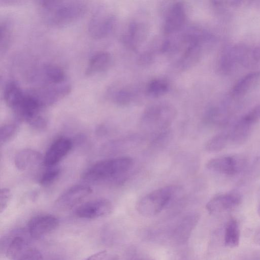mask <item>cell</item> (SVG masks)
<instances>
[{
    "instance_id": "obj_8",
    "label": "cell",
    "mask_w": 260,
    "mask_h": 260,
    "mask_svg": "<svg viewBox=\"0 0 260 260\" xmlns=\"http://www.w3.org/2000/svg\"><path fill=\"white\" fill-rule=\"evenodd\" d=\"M116 24L115 16L103 8H99L92 16L88 24V32L96 40L104 39L114 30Z\"/></svg>"
},
{
    "instance_id": "obj_9",
    "label": "cell",
    "mask_w": 260,
    "mask_h": 260,
    "mask_svg": "<svg viewBox=\"0 0 260 260\" xmlns=\"http://www.w3.org/2000/svg\"><path fill=\"white\" fill-rule=\"evenodd\" d=\"M247 165V160L239 155L221 156L209 160L206 168L212 171L226 175L241 172Z\"/></svg>"
},
{
    "instance_id": "obj_16",
    "label": "cell",
    "mask_w": 260,
    "mask_h": 260,
    "mask_svg": "<svg viewBox=\"0 0 260 260\" xmlns=\"http://www.w3.org/2000/svg\"><path fill=\"white\" fill-rule=\"evenodd\" d=\"M73 147L69 138L60 137L50 146L43 157V163L47 167L55 166L70 152Z\"/></svg>"
},
{
    "instance_id": "obj_14",
    "label": "cell",
    "mask_w": 260,
    "mask_h": 260,
    "mask_svg": "<svg viewBox=\"0 0 260 260\" xmlns=\"http://www.w3.org/2000/svg\"><path fill=\"white\" fill-rule=\"evenodd\" d=\"M92 192L91 188L88 185L84 184L74 185L58 197L55 205L60 209H71L79 204Z\"/></svg>"
},
{
    "instance_id": "obj_6",
    "label": "cell",
    "mask_w": 260,
    "mask_h": 260,
    "mask_svg": "<svg viewBox=\"0 0 260 260\" xmlns=\"http://www.w3.org/2000/svg\"><path fill=\"white\" fill-rule=\"evenodd\" d=\"M150 29L147 14L139 12L132 17L122 36L123 44L129 49L136 50L147 39Z\"/></svg>"
},
{
    "instance_id": "obj_2",
    "label": "cell",
    "mask_w": 260,
    "mask_h": 260,
    "mask_svg": "<svg viewBox=\"0 0 260 260\" xmlns=\"http://www.w3.org/2000/svg\"><path fill=\"white\" fill-rule=\"evenodd\" d=\"M133 165L134 160L129 156L106 159L96 162L87 169L82 177L90 182L116 183L132 168Z\"/></svg>"
},
{
    "instance_id": "obj_1",
    "label": "cell",
    "mask_w": 260,
    "mask_h": 260,
    "mask_svg": "<svg viewBox=\"0 0 260 260\" xmlns=\"http://www.w3.org/2000/svg\"><path fill=\"white\" fill-rule=\"evenodd\" d=\"M40 15L47 25L62 27L81 18L87 11V5L79 1H40L38 2Z\"/></svg>"
},
{
    "instance_id": "obj_24",
    "label": "cell",
    "mask_w": 260,
    "mask_h": 260,
    "mask_svg": "<svg viewBox=\"0 0 260 260\" xmlns=\"http://www.w3.org/2000/svg\"><path fill=\"white\" fill-rule=\"evenodd\" d=\"M169 89L168 82L161 78H155L150 81L147 84L145 93L152 98H158L165 95Z\"/></svg>"
},
{
    "instance_id": "obj_12",
    "label": "cell",
    "mask_w": 260,
    "mask_h": 260,
    "mask_svg": "<svg viewBox=\"0 0 260 260\" xmlns=\"http://www.w3.org/2000/svg\"><path fill=\"white\" fill-rule=\"evenodd\" d=\"M112 203L106 199H98L83 203L76 207L75 213L83 219H96L109 215L113 210Z\"/></svg>"
},
{
    "instance_id": "obj_32",
    "label": "cell",
    "mask_w": 260,
    "mask_h": 260,
    "mask_svg": "<svg viewBox=\"0 0 260 260\" xmlns=\"http://www.w3.org/2000/svg\"><path fill=\"white\" fill-rule=\"evenodd\" d=\"M253 239L254 243L260 245V228L255 232Z\"/></svg>"
},
{
    "instance_id": "obj_11",
    "label": "cell",
    "mask_w": 260,
    "mask_h": 260,
    "mask_svg": "<svg viewBox=\"0 0 260 260\" xmlns=\"http://www.w3.org/2000/svg\"><path fill=\"white\" fill-rule=\"evenodd\" d=\"M186 19V10L183 4L173 3L169 7L165 15L162 27L164 32L170 36L179 32L183 29Z\"/></svg>"
},
{
    "instance_id": "obj_31",
    "label": "cell",
    "mask_w": 260,
    "mask_h": 260,
    "mask_svg": "<svg viewBox=\"0 0 260 260\" xmlns=\"http://www.w3.org/2000/svg\"><path fill=\"white\" fill-rule=\"evenodd\" d=\"M85 260H115V258L107 251L103 250L92 254Z\"/></svg>"
},
{
    "instance_id": "obj_34",
    "label": "cell",
    "mask_w": 260,
    "mask_h": 260,
    "mask_svg": "<svg viewBox=\"0 0 260 260\" xmlns=\"http://www.w3.org/2000/svg\"><path fill=\"white\" fill-rule=\"evenodd\" d=\"M141 260H152V259H141Z\"/></svg>"
},
{
    "instance_id": "obj_29",
    "label": "cell",
    "mask_w": 260,
    "mask_h": 260,
    "mask_svg": "<svg viewBox=\"0 0 260 260\" xmlns=\"http://www.w3.org/2000/svg\"><path fill=\"white\" fill-rule=\"evenodd\" d=\"M14 260H43V258L40 251L29 248Z\"/></svg>"
},
{
    "instance_id": "obj_19",
    "label": "cell",
    "mask_w": 260,
    "mask_h": 260,
    "mask_svg": "<svg viewBox=\"0 0 260 260\" xmlns=\"http://www.w3.org/2000/svg\"><path fill=\"white\" fill-rule=\"evenodd\" d=\"M113 62L111 54L101 51L93 54L89 59L85 71L86 76H91L109 70Z\"/></svg>"
},
{
    "instance_id": "obj_21",
    "label": "cell",
    "mask_w": 260,
    "mask_h": 260,
    "mask_svg": "<svg viewBox=\"0 0 260 260\" xmlns=\"http://www.w3.org/2000/svg\"><path fill=\"white\" fill-rule=\"evenodd\" d=\"M253 127L241 117L229 133L230 141L235 144L244 143L250 136Z\"/></svg>"
},
{
    "instance_id": "obj_28",
    "label": "cell",
    "mask_w": 260,
    "mask_h": 260,
    "mask_svg": "<svg viewBox=\"0 0 260 260\" xmlns=\"http://www.w3.org/2000/svg\"><path fill=\"white\" fill-rule=\"evenodd\" d=\"M60 169L56 166L48 167L39 179V183L42 186H48L53 183L59 176Z\"/></svg>"
},
{
    "instance_id": "obj_5",
    "label": "cell",
    "mask_w": 260,
    "mask_h": 260,
    "mask_svg": "<svg viewBox=\"0 0 260 260\" xmlns=\"http://www.w3.org/2000/svg\"><path fill=\"white\" fill-rule=\"evenodd\" d=\"M176 114V109L172 104L166 102L155 103L144 111L140 126L144 130L160 133L169 127Z\"/></svg>"
},
{
    "instance_id": "obj_33",
    "label": "cell",
    "mask_w": 260,
    "mask_h": 260,
    "mask_svg": "<svg viewBox=\"0 0 260 260\" xmlns=\"http://www.w3.org/2000/svg\"><path fill=\"white\" fill-rule=\"evenodd\" d=\"M257 213L258 215L260 216V202L259 203L258 208H257Z\"/></svg>"
},
{
    "instance_id": "obj_22",
    "label": "cell",
    "mask_w": 260,
    "mask_h": 260,
    "mask_svg": "<svg viewBox=\"0 0 260 260\" xmlns=\"http://www.w3.org/2000/svg\"><path fill=\"white\" fill-rule=\"evenodd\" d=\"M199 219L198 214H191L185 217L175 232V237L179 241L187 240L193 228Z\"/></svg>"
},
{
    "instance_id": "obj_15",
    "label": "cell",
    "mask_w": 260,
    "mask_h": 260,
    "mask_svg": "<svg viewBox=\"0 0 260 260\" xmlns=\"http://www.w3.org/2000/svg\"><path fill=\"white\" fill-rule=\"evenodd\" d=\"M242 201L241 195L236 191L219 194L208 202L206 209L211 214L221 213L237 207Z\"/></svg>"
},
{
    "instance_id": "obj_7",
    "label": "cell",
    "mask_w": 260,
    "mask_h": 260,
    "mask_svg": "<svg viewBox=\"0 0 260 260\" xmlns=\"http://www.w3.org/2000/svg\"><path fill=\"white\" fill-rule=\"evenodd\" d=\"M30 238L26 229L10 232L1 239V251L8 258L14 260L29 248Z\"/></svg>"
},
{
    "instance_id": "obj_23",
    "label": "cell",
    "mask_w": 260,
    "mask_h": 260,
    "mask_svg": "<svg viewBox=\"0 0 260 260\" xmlns=\"http://www.w3.org/2000/svg\"><path fill=\"white\" fill-rule=\"evenodd\" d=\"M240 230L239 224L234 218L230 219L226 223L224 242L226 246L230 248L236 247L239 244Z\"/></svg>"
},
{
    "instance_id": "obj_18",
    "label": "cell",
    "mask_w": 260,
    "mask_h": 260,
    "mask_svg": "<svg viewBox=\"0 0 260 260\" xmlns=\"http://www.w3.org/2000/svg\"><path fill=\"white\" fill-rule=\"evenodd\" d=\"M107 96L115 105L126 106L136 101L138 93L136 90L129 86H114L108 90Z\"/></svg>"
},
{
    "instance_id": "obj_3",
    "label": "cell",
    "mask_w": 260,
    "mask_h": 260,
    "mask_svg": "<svg viewBox=\"0 0 260 260\" xmlns=\"http://www.w3.org/2000/svg\"><path fill=\"white\" fill-rule=\"evenodd\" d=\"M180 185H169L156 189L142 197L136 204V210L143 216L152 217L163 210L182 192Z\"/></svg>"
},
{
    "instance_id": "obj_13",
    "label": "cell",
    "mask_w": 260,
    "mask_h": 260,
    "mask_svg": "<svg viewBox=\"0 0 260 260\" xmlns=\"http://www.w3.org/2000/svg\"><path fill=\"white\" fill-rule=\"evenodd\" d=\"M58 219L50 214H40L32 217L27 223L26 230L32 239H39L55 230Z\"/></svg>"
},
{
    "instance_id": "obj_30",
    "label": "cell",
    "mask_w": 260,
    "mask_h": 260,
    "mask_svg": "<svg viewBox=\"0 0 260 260\" xmlns=\"http://www.w3.org/2000/svg\"><path fill=\"white\" fill-rule=\"evenodd\" d=\"M12 195L11 190L8 188H3L0 192V213H2L7 208Z\"/></svg>"
},
{
    "instance_id": "obj_10",
    "label": "cell",
    "mask_w": 260,
    "mask_h": 260,
    "mask_svg": "<svg viewBox=\"0 0 260 260\" xmlns=\"http://www.w3.org/2000/svg\"><path fill=\"white\" fill-rule=\"evenodd\" d=\"M30 80L35 86L60 85L69 82L64 70L54 64H45L31 74Z\"/></svg>"
},
{
    "instance_id": "obj_27",
    "label": "cell",
    "mask_w": 260,
    "mask_h": 260,
    "mask_svg": "<svg viewBox=\"0 0 260 260\" xmlns=\"http://www.w3.org/2000/svg\"><path fill=\"white\" fill-rule=\"evenodd\" d=\"M9 23L6 21H2L0 25L1 32V55L5 54L11 44L12 32Z\"/></svg>"
},
{
    "instance_id": "obj_4",
    "label": "cell",
    "mask_w": 260,
    "mask_h": 260,
    "mask_svg": "<svg viewBox=\"0 0 260 260\" xmlns=\"http://www.w3.org/2000/svg\"><path fill=\"white\" fill-rule=\"evenodd\" d=\"M258 61L255 47L235 44L226 47L222 52L218 61V70L221 74L229 75L239 68L252 66Z\"/></svg>"
},
{
    "instance_id": "obj_17",
    "label": "cell",
    "mask_w": 260,
    "mask_h": 260,
    "mask_svg": "<svg viewBox=\"0 0 260 260\" xmlns=\"http://www.w3.org/2000/svg\"><path fill=\"white\" fill-rule=\"evenodd\" d=\"M260 83V71L251 72L239 79L230 92L232 99H240L254 90Z\"/></svg>"
},
{
    "instance_id": "obj_20",
    "label": "cell",
    "mask_w": 260,
    "mask_h": 260,
    "mask_svg": "<svg viewBox=\"0 0 260 260\" xmlns=\"http://www.w3.org/2000/svg\"><path fill=\"white\" fill-rule=\"evenodd\" d=\"M43 161V157L39 151L29 148L20 150L14 157L16 168L21 171L36 167Z\"/></svg>"
},
{
    "instance_id": "obj_25",
    "label": "cell",
    "mask_w": 260,
    "mask_h": 260,
    "mask_svg": "<svg viewBox=\"0 0 260 260\" xmlns=\"http://www.w3.org/2000/svg\"><path fill=\"white\" fill-rule=\"evenodd\" d=\"M229 141V133L221 132L211 138L206 142L205 148L208 152H218L223 149Z\"/></svg>"
},
{
    "instance_id": "obj_26",
    "label": "cell",
    "mask_w": 260,
    "mask_h": 260,
    "mask_svg": "<svg viewBox=\"0 0 260 260\" xmlns=\"http://www.w3.org/2000/svg\"><path fill=\"white\" fill-rule=\"evenodd\" d=\"M19 129V125L17 122H10L2 125L0 128L1 144H6L13 139Z\"/></svg>"
}]
</instances>
